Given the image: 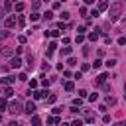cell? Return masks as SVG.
<instances>
[{"label": "cell", "instance_id": "29", "mask_svg": "<svg viewBox=\"0 0 126 126\" xmlns=\"http://www.w3.org/2000/svg\"><path fill=\"white\" fill-rule=\"evenodd\" d=\"M69 18H71L69 12H61V20H69Z\"/></svg>", "mask_w": 126, "mask_h": 126}, {"label": "cell", "instance_id": "14", "mask_svg": "<svg viewBox=\"0 0 126 126\" xmlns=\"http://www.w3.org/2000/svg\"><path fill=\"white\" fill-rule=\"evenodd\" d=\"M71 51H73V47H69V45L61 47V55H71Z\"/></svg>", "mask_w": 126, "mask_h": 126}, {"label": "cell", "instance_id": "12", "mask_svg": "<svg viewBox=\"0 0 126 126\" xmlns=\"http://www.w3.org/2000/svg\"><path fill=\"white\" fill-rule=\"evenodd\" d=\"M98 12H102V10H108V2H104V0H100L98 2V8H96Z\"/></svg>", "mask_w": 126, "mask_h": 126}, {"label": "cell", "instance_id": "24", "mask_svg": "<svg viewBox=\"0 0 126 126\" xmlns=\"http://www.w3.org/2000/svg\"><path fill=\"white\" fill-rule=\"evenodd\" d=\"M55 49H57V43H55V41H51V43H49V49H47V51H51V53H53Z\"/></svg>", "mask_w": 126, "mask_h": 126}, {"label": "cell", "instance_id": "53", "mask_svg": "<svg viewBox=\"0 0 126 126\" xmlns=\"http://www.w3.org/2000/svg\"><path fill=\"white\" fill-rule=\"evenodd\" d=\"M63 2H65V0H63Z\"/></svg>", "mask_w": 126, "mask_h": 126}, {"label": "cell", "instance_id": "11", "mask_svg": "<svg viewBox=\"0 0 126 126\" xmlns=\"http://www.w3.org/2000/svg\"><path fill=\"white\" fill-rule=\"evenodd\" d=\"M98 32H100V30H94V32H91L87 37H89L91 41H96V39H98Z\"/></svg>", "mask_w": 126, "mask_h": 126}, {"label": "cell", "instance_id": "28", "mask_svg": "<svg viewBox=\"0 0 126 126\" xmlns=\"http://www.w3.org/2000/svg\"><path fill=\"white\" fill-rule=\"evenodd\" d=\"M118 45H126V35H120L118 37Z\"/></svg>", "mask_w": 126, "mask_h": 126}, {"label": "cell", "instance_id": "4", "mask_svg": "<svg viewBox=\"0 0 126 126\" xmlns=\"http://www.w3.org/2000/svg\"><path fill=\"white\" fill-rule=\"evenodd\" d=\"M16 22H18V20H16V16H8V18L4 20V26L10 30V28H14V26H16Z\"/></svg>", "mask_w": 126, "mask_h": 126}, {"label": "cell", "instance_id": "17", "mask_svg": "<svg viewBox=\"0 0 126 126\" xmlns=\"http://www.w3.org/2000/svg\"><path fill=\"white\" fill-rule=\"evenodd\" d=\"M8 108V102H6V96L4 98H0V110H6Z\"/></svg>", "mask_w": 126, "mask_h": 126}, {"label": "cell", "instance_id": "33", "mask_svg": "<svg viewBox=\"0 0 126 126\" xmlns=\"http://www.w3.org/2000/svg\"><path fill=\"white\" fill-rule=\"evenodd\" d=\"M49 83H51L49 79H45V77H41V85H43V87H49Z\"/></svg>", "mask_w": 126, "mask_h": 126}, {"label": "cell", "instance_id": "34", "mask_svg": "<svg viewBox=\"0 0 126 126\" xmlns=\"http://www.w3.org/2000/svg\"><path fill=\"white\" fill-rule=\"evenodd\" d=\"M96 98H98V94H96V93H93V94H89V100H91V102H94Z\"/></svg>", "mask_w": 126, "mask_h": 126}, {"label": "cell", "instance_id": "25", "mask_svg": "<svg viewBox=\"0 0 126 126\" xmlns=\"http://www.w3.org/2000/svg\"><path fill=\"white\" fill-rule=\"evenodd\" d=\"M114 65H116V59H108V61H106V67H108V69L114 67Z\"/></svg>", "mask_w": 126, "mask_h": 126}, {"label": "cell", "instance_id": "23", "mask_svg": "<svg viewBox=\"0 0 126 126\" xmlns=\"http://www.w3.org/2000/svg\"><path fill=\"white\" fill-rule=\"evenodd\" d=\"M39 18H41V16H39V14H37V12H33V14H32V16H30V20H32V22H37V20H39Z\"/></svg>", "mask_w": 126, "mask_h": 126}, {"label": "cell", "instance_id": "21", "mask_svg": "<svg viewBox=\"0 0 126 126\" xmlns=\"http://www.w3.org/2000/svg\"><path fill=\"white\" fill-rule=\"evenodd\" d=\"M8 35H10L8 28H6V30H0V39H4V37H8Z\"/></svg>", "mask_w": 126, "mask_h": 126}, {"label": "cell", "instance_id": "42", "mask_svg": "<svg viewBox=\"0 0 126 126\" xmlns=\"http://www.w3.org/2000/svg\"><path fill=\"white\" fill-rule=\"evenodd\" d=\"M32 8H33V10H37V8H39V0H33V4H32Z\"/></svg>", "mask_w": 126, "mask_h": 126}, {"label": "cell", "instance_id": "6", "mask_svg": "<svg viewBox=\"0 0 126 126\" xmlns=\"http://www.w3.org/2000/svg\"><path fill=\"white\" fill-rule=\"evenodd\" d=\"M32 94H33L35 100H39V98H45V96H47V91H33Z\"/></svg>", "mask_w": 126, "mask_h": 126}, {"label": "cell", "instance_id": "32", "mask_svg": "<svg viewBox=\"0 0 126 126\" xmlns=\"http://www.w3.org/2000/svg\"><path fill=\"white\" fill-rule=\"evenodd\" d=\"M100 65H102V61H100V59H94V63H93V67H94V69H98Z\"/></svg>", "mask_w": 126, "mask_h": 126}, {"label": "cell", "instance_id": "3", "mask_svg": "<svg viewBox=\"0 0 126 126\" xmlns=\"http://www.w3.org/2000/svg\"><path fill=\"white\" fill-rule=\"evenodd\" d=\"M22 63H24V61H22L18 55H16V57H10V67H12V69H20Z\"/></svg>", "mask_w": 126, "mask_h": 126}, {"label": "cell", "instance_id": "45", "mask_svg": "<svg viewBox=\"0 0 126 126\" xmlns=\"http://www.w3.org/2000/svg\"><path fill=\"white\" fill-rule=\"evenodd\" d=\"M98 110H100V112H104V114H106V104H100V106H98Z\"/></svg>", "mask_w": 126, "mask_h": 126}, {"label": "cell", "instance_id": "49", "mask_svg": "<svg viewBox=\"0 0 126 126\" xmlns=\"http://www.w3.org/2000/svg\"><path fill=\"white\" fill-rule=\"evenodd\" d=\"M59 126H69V124H65V122H63V124H59Z\"/></svg>", "mask_w": 126, "mask_h": 126}, {"label": "cell", "instance_id": "51", "mask_svg": "<svg viewBox=\"0 0 126 126\" xmlns=\"http://www.w3.org/2000/svg\"><path fill=\"white\" fill-rule=\"evenodd\" d=\"M0 122H2V114H0Z\"/></svg>", "mask_w": 126, "mask_h": 126}, {"label": "cell", "instance_id": "44", "mask_svg": "<svg viewBox=\"0 0 126 126\" xmlns=\"http://www.w3.org/2000/svg\"><path fill=\"white\" fill-rule=\"evenodd\" d=\"M61 8V2H53V10H59Z\"/></svg>", "mask_w": 126, "mask_h": 126}, {"label": "cell", "instance_id": "31", "mask_svg": "<svg viewBox=\"0 0 126 126\" xmlns=\"http://www.w3.org/2000/svg\"><path fill=\"white\" fill-rule=\"evenodd\" d=\"M67 65H71V67H73V65H77V59H75V57H69V61H67Z\"/></svg>", "mask_w": 126, "mask_h": 126}, {"label": "cell", "instance_id": "2", "mask_svg": "<svg viewBox=\"0 0 126 126\" xmlns=\"http://www.w3.org/2000/svg\"><path fill=\"white\" fill-rule=\"evenodd\" d=\"M8 112H10V114H20V112H24V110H22V104H20L18 100H12V102L8 104Z\"/></svg>", "mask_w": 126, "mask_h": 126}, {"label": "cell", "instance_id": "26", "mask_svg": "<svg viewBox=\"0 0 126 126\" xmlns=\"http://www.w3.org/2000/svg\"><path fill=\"white\" fill-rule=\"evenodd\" d=\"M55 100H57V96H55V94H49V96H47V102H49V104H53Z\"/></svg>", "mask_w": 126, "mask_h": 126}, {"label": "cell", "instance_id": "1", "mask_svg": "<svg viewBox=\"0 0 126 126\" xmlns=\"http://www.w3.org/2000/svg\"><path fill=\"white\" fill-rule=\"evenodd\" d=\"M122 4L120 2H114L112 6H108V16H110V20L114 22V20H118V16H120V12H122Z\"/></svg>", "mask_w": 126, "mask_h": 126}, {"label": "cell", "instance_id": "40", "mask_svg": "<svg viewBox=\"0 0 126 126\" xmlns=\"http://www.w3.org/2000/svg\"><path fill=\"white\" fill-rule=\"evenodd\" d=\"M79 96H81V98H85V96H87V91H85V89H81V91H79Z\"/></svg>", "mask_w": 126, "mask_h": 126}, {"label": "cell", "instance_id": "47", "mask_svg": "<svg viewBox=\"0 0 126 126\" xmlns=\"http://www.w3.org/2000/svg\"><path fill=\"white\" fill-rule=\"evenodd\" d=\"M85 4H94V0H83Z\"/></svg>", "mask_w": 126, "mask_h": 126}, {"label": "cell", "instance_id": "41", "mask_svg": "<svg viewBox=\"0 0 126 126\" xmlns=\"http://www.w3.org/2000/svg\"><path fill=\"white\" fill-rule=\"evenodd\" d=\"M83 122H89V124H93V122H94V118H93V116H87Z\"/></svg>", "mask_w": 126, "mask_h": 126}, {"label": "cell", "instance_id": "7", "mask_svg": "<svg viewBox=\"0 0 126 126\" xmlns=\"http://www.w3.org/2000/svg\"><path fill=\"white\" fill-rule=\"evenodd\" d=\"M24 112H28V114H33V112H35V102H32V100H30V102L26 104V110H24Z\"/></svg>", "mask_w": 126, "mask_h": 126}, {"label": "cell", "instance_id": "46", "mask_svg": "<svg viewBox=\"0 0 126 126\" xmlns=\"http://www.w3.org/2000/svg\"><path fill=\"white\" fill-rule=\"evenodd\" d=\"M8 126H20V124H18L16 120H12V122H8Z\"/></svg>", "mask_w": 126, "mask_h": 126}, {"label": "cell", "instance_id": "39", "mask_svg": "<svg viewBox=\"0 0 126 126\" xmlns=\"http://www.w3.org/2000/svg\"><path fill=\"white\" fill-rule=\"evenodd\" d=\"M30 87H32V89H37V81L32 79V81H30Z\"/></svg>", "mask_w": 126, "mask_h": 126}, {"label": "cell", "instance_id": "22", "mask_svg": "<svg viewBox=\"0 0 126 126\" xmlns=\"http://www.w3.org/2000/svg\"><path fill=\"white\" fill-rule=\"evenodd\" d=\"M14 10H16V12H22V10H24V2H18V4L14 6Z\"/></svg>", "mask_w": 126, "mask_h": 126}, {"label": "cell", "instance_id": "30", "mask_svg": "<svg viewBox=\"0 0 126 126\" xmlns=\"http://www.w3.org/2000/svg\"><path fill=\"white\" fill-rule=\"evenodd\" d=\"M77 32H79V33H83V35H85V32H87V26H79V28H77Z\"/></svg>", "mask_w": 126, "mask_h": 126}, {"label": "cell", "instance_id": "38", "mask_svg": "<svg viewBox=\"0 0 126 126\" xmlns=\"http://www.w3.org/2000/svg\"><path fill=\"white\" fill-rule=\"evenodd\" d=\"M18 79H20V81H28V75H26V73H20Z\"/></svg>", "mask_w": 126, "mask_h": 126}, {"label": "cell", "instance_id": "52", "mask_svg": "<svg viewBox=\"0 0 126 126\" xmlns=\"http://www.w3.org/2000/svg\"><path fill=\"white\" fill-rule=\"evenodd\" d=\"M116 126H122V124H116Z\"/></svg>", "mask_w": 126, "mask_h": 126}, {"label": "cell", "instance_id": "8", "mask_svg": "<svg viewBox=\"0 0 126 126\" xmlns=\"http://www.w3.org/2000/svg\"><path fill=\"white\" fill-rule=\"evenodd\" d=\"M16 81V77H12V75H8V77H4V79H0V83L2 85H12Z\"/></svg>", "mask_w": 126, "mask_h": 126}, {"label": "cell", "instance_id": "9", "mask_svg": "<svg viewBox=\"0 0 126 126\" xmlns=\"http://www.w3.org/2000/svg\"><path fill=\"white\" fill-rule=\"evenodd\" d=\"M106 79H108V75H106V73L98 75V77H96V85H104V83H106Z\"/></svg>", "mask_w": 126, "mask_h": 126}, {"label": "cell", "instance_id": "48", "mask_svg": "<svg viewBox=\"0 0 126 126\" xmlns=\"http://www.w3.org/2000/svg\"><path fill=\"white\" fill-rule=\"evenodd\" d=\"M0 18H4V10H0Z\"/></svg>", "mask_w": 126, "mask_h": 126}, {"label": "cell", "instance_id": "37", "mask_svg": "<svg viewBox=\"0 0 126 126\" xmlns=\"http://www.w3.org/2000/svg\"><path fill=\"white\" fill-rule=\"evenodd\" d=\"M43 18H47V20H51V18H53V12H51V10H49V12H45V14H43Z\"/></svg>", "mask_w": 126, "mask_h": 126}, {"label": "cell", "instance_id": "18", "mask_svg": "<svg viewBox=\"0 0 126 126\" xmlns=\"http://www.w3.org/2000/svg\"><path fill=\"white\" fill-rule=\"evenodd\" d=\"M8 10H12V2L10 0H4V12H8Z\"/></svg>", "mask_w": 126, "mask_h": 126}, {"label": "cell", "instance_id": "43", "mask_svg": "<svg viewBox=\"0 0 126 126\" xmlns=\"http://www.w3.org/2000/svg\"><path fill=\"white\" fill-rule=\"evenodd\" d=\"M71 126H83V120H81V118H79V120H75V122H73V124H71Z\"/></svg>", "mask_w": 126, "mask_h": 126}, {"label": "cell", "instance_id": "36", "mask_svg": "<svg viewBox=\"0 0 126 126\" xmlns=\"http://www.w3.org/2000/svg\"><path fill=\"white\" fill-rule=\"evenodd\" d=\"M61 112H63V108H59V106H55V108H53V114H55V116H59Z\"/></svg>", "mask_w": 126, "mask_h": 126}, {"label": "cell", "instance_id": "10", "mask_svg": "<svg viewBox=\"0 0 126 126\" xmlns=\"http://www.w3.org/2000/svg\"><path fill=\"white\" fill-rule=\"evenodd\" d=\"M59 30H51V32H45V37H59Z\"/></svg>", "mask_w": 126, "mask_h": 126}, {"label": "cell", "instance_id": "15", "mask_svg": "<svg viewBox=\"0 0 126 126\" xmlns=\"http://www.w3.org/2000/svg\"><path fill=\"white\" fill-rule=\"evenodd\" d=\"M47 124H59V116H55V114L49 116V118H47Z\"/></svg>", "mask_w": 126, "mask_h": 126}, {"label": "cell", "instance_id": "20", "mask_svg": "<svg viewBox=\"0 0 126 126\" xmlns=\"http://www.w3.org/2000/svg\"><path fill=\"white\" fill-rule=\"evenodd\" d=\"M12 94H14V91H12L10 87H6V89H4V96L8 98V96H12Z\"/></svg>", "mask_w": 126, "mask_h": 126}, {"label": "cell", "instance_id": "27", "mask_svg": "<svg viewBox=\"0 0 126 126\" xmlns=\"http://www.w3.org/2000/svg\"><path fill=\"white\" fill-rule=\"evenodd\" d=\"M114 102H116V98H114V96H110V94H108V96H106V104H114Z\"/></svg>", "mask_w": 126, "mask_h": 126}, {"label": "cell", "instance_id": "19", "mask_svg": "<svg viewBox=\"0 0 126 126\" xmlns=\"http://www.w3.org/2000/svg\"><path fill=\"white\" fill-rule=\"evenodd\" d=\"M85 41V35L83 33H77V37H75V43H83Z\"/></svg>", "mask_w": 126, "mask_h": 126}, {"label": "cell", "instance_id": "35", "mask_svg": "<svg viewBox=\"0 0 126 126\" xmlns=\"http://www.w3.org/2000/svg\"><path fill=\"white\" fill-rule=\"evenodd\" d=\"M81 102H83V98L79 96V98H75V100H73V106H81Z\"/></svg>", "mask_w": 126, "mask_h": 126}, {"label": "cell", "instance_id": "5", "mask_svg": "<svg viewBox=\"0 0 126 126\" xmlns=\"http://www.w3.org/2000/svg\"><path fill=\"white\" fill-rule=\"evenodd\" d=\"M0 55L2 57H14V47H2L0 49Z\"/></svg>", "mask_w": 126, "mask_h": 126}, {"label": "cell", "instance_id": "16", "mask_svg": "<svg viewBox=\"0 0 126 126\" xmlns=\"http://www.w3.org/2000/svg\"><path fill=\"white\" fill-rule=\"evenodd\" d=\"M32 124H33V126H39V124H41V118L33 114V116H32Z\"/></svg>", "mask_w": 126, "mask_h": 126}, {"label": "cell", "instance_id": "50", "mask_svg": "<svg viewBox=\"0 0 126 126\" xmlns=\"http://www.w3.org/2000/svg\"><path fill=\"white\" fill-rule=\"evenodd\" d=\"M124 93H126V83H124Z\"/></svg>", "mask_w": 126, "mask_h": 126}, {"label": "cell", "instance_id": "13", "mask_svg": "<svg viewBox=\"0 0 126 126\" xmlns=\"http://www.w3.org/2000/svg\"><path fill=\"white\" fill-rule=\"evenodd\" d=\"M65 91H67V93H73V91H75V85H73V81H67V83H65Z\"/></svg>", "mask_w": 126, "mask_h": 126}]
</instances>
